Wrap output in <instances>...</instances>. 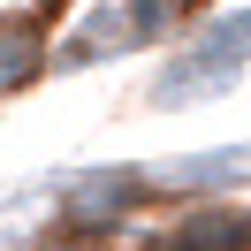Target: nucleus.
<instances>
[{
  "mask_svg": "<svg viewBox=\"0 0 251 251\" xmlns=\"http://www.w3.org/2000/svg\"><path fill=\"white\" fill-rule=\"evenodd\" d=\"M152 251H251V213L244 205H190Z\"/></svg>",
  "mask_w": 251,
  "mask_h": 251,
  "instance_id": "f257e3e1",
  "label": "nucleus"
},
{
  "mask_svg": "<svg viewBox=\"0 0 251 251\" xmlns=\"http://www.w3.org/2000/svg\"><path fill=\"white\" fill-rule=\"evenodd\" d=\"M31 69H38V46H31V38H0V92H16Z\"/></svg>",
  "mask_w": 251,
  "mask_h": 251,
  "instance_id": "f03ea898",
  "label": "nucleus"
}]
</instances>
